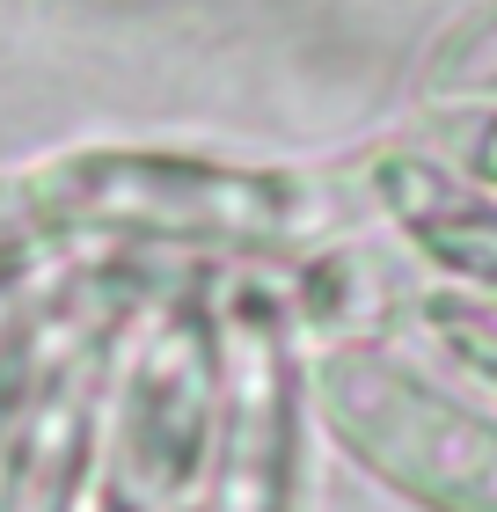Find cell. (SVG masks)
<instances>
[{"label": "cell", "mask_w": 497, "mask_h": 512, "mask_svg": "<svg viewBox=\"0 0 497 512\" xmlns=\"http://www.w3.org/2000/svg\"><path fill=\"white\" fill-rule=\"evenodd\" d=\"M329 432L424 512H497V425L381 352L322 359Z\"/></svg>", "instance_id": "obj_1"}, {"label": "cell", "mask_w": 497, "mask_h": 512, "mask_svg": "<svg viewBox=\"0 0 497 512\" xmlns=\"http://www.w3.org/2000/svg\"><path fill=\"white\" fill-rule=\"evenodd\" d=\"M59 205L74 220L176 242H315L337 227V198L307 176L220 169V161L183 154H96L66 169Z\"/></svg>", "instance_id": "obj_2"}, {"label": "cell", "mask_w": 497, "mask_h": 512, "mask_svg": "<svg viewBox=\"0 0 497 512\" xmlns=\"http://www.w3.org/2000/svg\"><path fill=\"white\" fill-rule=\"evenodd\" d=\"M432 96H497V0L461 15L432 52Z\"/></svg>", "instance_id": "obj_4"}, {"label": "cell", "mask_w": 497, "mask_h": 512, "mask_svg": "<svg viewBox=\"0 0 497 512\" xmlns=\"http://www.w3.org/2000/svg\"><path fill=\"white\" fill-rule=\"evenodd\" d=\"M381 205L410 227L424 256H439L461 286L497 293V205L483 191H461L454 176L424 169V161H388Z\"/></svg>", "instance_id": "obj_3"}, {"label": "cell", "mask_w": 497, "mask_h": 512, "mask_svg": "<svg viewBox=\"0 0 497 512\" xmlns=\"http://www.w3.org/2000/svg\"><path fill=\"white\" fill-rule=\"evenodd\" d=\"M490 176H497V161H490Z\"/></svg>", "instance_id": "obj_5"}]
</instances>
